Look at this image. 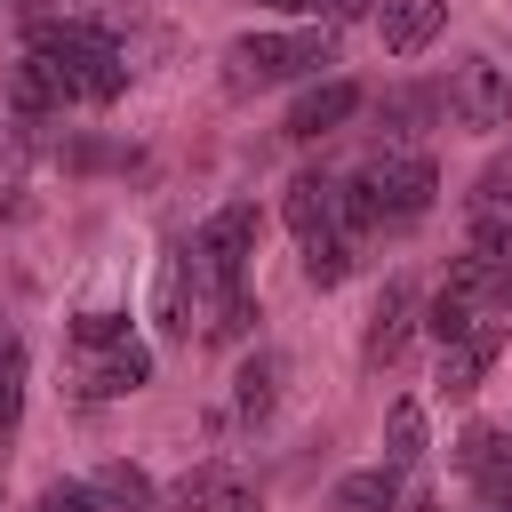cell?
<instances>
[{"mask_svg": "<svg viewBox=\"0 0 512 512\" xmlns=\"http://www.w3.org/2000/svg\"><path fill=\"white\" fill-rule=\"evenodd\" d=\"M384 464H392V472L424 464V408H416V400H392V408H384Z\"/></svg>", "mask_w": 512, "mask_h": 512, "instance_id": "cell-14", "label": "cell"}, {"mask_svg": "<svg viewBox=\"0 0 512 512\" xmlns=\"http://www.w3.org/2000/svg\"><path fill=\"white\" fill-rule=\"evenodd\" d=\"M232 488H240V480H232L224 464H200V472H184V480L168 488V504H176V512H224Z\"/></svg>", "mask_w": 512, "mask_h": 512, "instance_id": "cell-16", "label": "cell"}, {"mask_svg": "<svg viewBox=\"0 0 512 512\" xmlns=\"http://www.w3.org/2000/svg\"><path fill=\"white\" fill-rule=\"evenodd\" d=\"M496 344H504L496 320H480L464 344H440V400H472L480 376H488V360H496Z\"/></svg>", "mask_w": 512, "mask_h": 512, "instance_id": "cell-8", "label": "cell"}, {"mask_svg": "<svg viewBox=\"0 0 512 512\" xmlns=\"http://www.w3.org/2000/svg\"><path fill=\"white\" fill-rule=\"evenodd\" d=\"M464 200H472V216H512V152H496V160L472 176Z\"/></svg>", "mask_w": 512, "mask_h": 512, "instance_id": "cell-18", "label": "cell"}, {"mask_svg": "<svg viewBox=\"0 0 512 512\" xmlns=\"http://www.w3.org/2000/svg\"><path fill=\"white\" fill-rule=\"evenodd\" d=\"M440 112H448L456 128H472V136L512 128V72H504L496 56H464V64L448 72V88H440Z\"/></svg>", "mask_w": 512, "mask_h": 512, "instance_id": "cell-3", "label": "cell"}, {"mask_svg": "<svg viewBox=\"0 0 512 512\" xmlns=\"http://www.w3.org/2000/svg\"><path fill=\"white\" fill-rule=\"evenodd\" d=\"M408 512H432V504H408Z\"/></svg>", "mask_w": 512, "mask_h": 512, "instance_id": "cell-26", "label": "cell"}, {"mask_svg": "<svg viewBox=\"0 0 512 512\" xmlns=\"http://www.w3.org/2000/svg\"><path fill=\"white\" fill-rule=\"evenodd\" d=\"M88 488H96L104 512H152V480H144V464H104Z\"/></svg>", "mask_w": 512, "mask_h": 512, "instance_id": "cell-15", "label": "cell"}, {"mask_svg": "<svg viewBox=\"0 0 512 512\" xmlns=\"http://www.w3.org/2000/svg\"><path fill=\"white\" fill-rule=\"evenodd\" d=\"M440 24H448V0H384V16H376V32H384V48H392V56L432 48V40H440Z\"/></svg>", "mask_w": 512, "mask_h": 512, "instance_id": "cell-9", "label": "cell"}, {"mask_svg": "<svg viewBox=\"0 0 512 512\" xmlns=\"http://www.w3.org/2000/svg\"><path fill=\"white\" fill-rule=\"evenodd\" d=\"M328 512H400V472L392 464H360L328 488Z\"/></svg>", "mask_w": 512, "mask_h": 512, "instance_id": "cell-11", "label": "cell"}, {"mask_svg": "<svg viewBox=\"0 0 512 512\" xmlns=\"http://www.w3.org/2000/svg\"><path fill=\"white\" fill-rule=\"evenodd\" d=\"M368 112H376V128H384V144H416V136H424L432 120H440V88H416V80H392V88H384V96H376Z\"/></svg>", "mask_w": 512, "mask_h": 512, "instance_id": "cell-7", "label": "cell"}, {"mask_svg": "<svg viewBox=\"0 0 512 512\" xmlns=\"http://www.w3.org/2000/svg\"><path fill=\"white\" fill-rule=\"evenodd\" d=\"M0 344H8V328H0Z\"/></svg>", "mask_w": 512, "mask_h": 512, "instance_id": "cell-27", "label": "cell"}, {"mask_svg": "<svg viewBox=\"0 0 512 512\" xmlns=\"http://www.w3.org/2000/svg\"><path fill=\"white\" fill-rule=\"evenodd\" d=\"M424 328H432V344H464V336L480 328V312H472L464 296H448V288H440V296H432V320H424Z\"/></svg>", "mask_w": 512, "mask_h": 512, "instance_id": "cell-21", "label": "cell"}, {"mask_svg": "<svg viewBox=\"0 0 512 512\" xmlns=\"http://www.w3.org/2000/svg\"><path fill=\"white\" fill-rule=\"evenodd\" d=\"M488 320H496V328H504V336H512V272H504V280H496V296H488Z\"/></svg>", "mask_w": 512, "mask_h": 512, "instance_id": "cell-24", "label": "cell"}, {"mask_svg": "<svg viewBox=\"0 0 512 512\" xmlns=\"http://www.w3.org/2000/svg\"><path fill=\"white\" fill-rule=\"evenodd\" d=\"M136 384H152V352H144L136 336L96 344V352H72V392H80V400H120V392H136Z\"/></svg>", "mask_w": 512, "mask_h": 512, "instance_id": "cell-4", "label": "cell"}, {"mask_svg": "<svg viewBox=\"0 0 512 512\" xmlns=\"http://www.w3.org/2000/svg\"><path fill=\"white\" fill-rule=\"evenodd\" d=\"M16 416H24V344L8 336L0 344V440L16 432Z\"/></svg>", "mask_w": 512, "mask_h": 512, "instance_id": "cell-20", "label": "cell"}, {"mask_svg": "<svg viewBox=\"0 0 512 512\" xmlns=\"http://www.w3.org/2000/svg\"><path fill=\"white\" fill-rule=\"evenodd\" d=\"M272 400H280V360H272V352H248V360H240V376H232V408H240L248 424H264V416H272Z\"/></svg>", "mask_w": 512, "mask_h": 512, "instance_id": "cell-13", "label": "cell"}, {"mask_svg": "<svg viewBox=\"0 0 512 512\" xmlns=\"http://www.w3.org/2000/svg\"><path fill=\"white\" fill-rule=\"evenodd\" d=\"M200 328H208V336H216V344H240V336H248V328H256V296H248V288H232V296H216V304H208V320H200Z\"/></svg>", "mask_w": 512, "mask_h": 512, "instance_id": "cell-19", "label": "cell"}, {"mask_svg": "<svg viewBox=\"0 0 512 512\" xmlns=\"http://www.w3.org/2000/svg\"><path fill=\"white\" fill-rule=\"evenodd\" d=\"M360 104H368V96H360L352 80H312V88L288 104V136H296V144H320V136H336Z\"/></svg>", "mask_w": 512, "mask_h": 512, "instance_id": "cell-6", "label": "cell"}, {"mask_svg": "<svg viewBox=\"0 0 512 512\" xmlns=\"http://www.w3.org/2000/svg\"><path fill=\"white\" fill-rule=\"evenodd\" d=\"M320 64H336V32L328 24H312V32H240L224 48V88L256 96V88H280V80H312Z\"/></svg>", "mask_w": 512, "mask_h": 512, "instance_id": "cell-1", "label": "cell"}, {"mask_svg": "<svg viewBox=\"0 0 512 512\" xmlns=\"http://www.w3.org/2000/svg\"><path fill=\"white\" fill-rule=\"evenodd\" d=\"M8 104H16V112H24V128H32V120L64 112V88H56V72H48L40 56H24V64H8Z\"/></svg>", "mask_w": 512, "mask_h": 512, "instance_id": "cell-12", "label": "cell"}, {"mask_svg": "<svg viewBox=\"0 0 512 512\" xmlns=\"http://www.w3.org/2000/svg\"><path fill=\"white\" fill-rule=\"evenodd\" d=\"M40 512H104V504L88 480H56V488H40Z\"/></svg>", "mask_w": 512, "mask_h": 512, "instance_id": "cell-23", "label": "cell"}, {"mask_svg": "<svg viewBox=\"0 0 512 512\" xmlns=\"http://www.w3.org/2000/svg\"><path fill=\"white\" fill-rule=\"evenodd\" d=\"M224 512H256V496H248V488H232V496H224Z\"/></svg>", "mask_w": 512, "mask_h": 512, "instance_id": "cell-25", "label": "cell"}, {"mask_svg": "<svg viewBox=\"0 0 512 512\" xmlns=\"http://www.w3.org/2000/svg\"><path fill=\"white\" fill-rule=\"evenodd\" d=\"M64 336H72V352H96V344H120V336H128V320H120V312H72V328H64Z\"/></svg>", "mask_w": 512, "mask_h": 512, "instance_id": "cell-22", "label": "cell"}, {"mask_svg": "<svg viewBox=\"0 0 512 512\" xmlns=\"http://www.w3.org/2000/svg\"><path fill=\"white\" fill-rule=\"evenodd\" d=\"M280 216H288V232H296V240L336 232V176H296V184H288V200H280Z\"/></svg>", "mask_w": 512, "mask_h": 512, "instance_id": "cell-10", "label": "cell"}, {"mask_svg": "<svg viewBox=\"0 0 512 512\" xmlns=\"http://www.w3.org/2000/svg\"><path fill=\"white\" fill-rule=\"evenodd\" d=\"M352 256H360V240L320 232V240H304V280H312V288H336V280L352 272Z\"/></svg>", "mask_w": 512, "mask_h": 512, "instance_id": "cell-17", "label": "cell"}, {"mask_svg": "<svg viewBox=\"0 0 512 512\" xmlns=\"http://www.w3.org/2000/svg\"><path fill=\"white\" fill-rule=\"evenodd\" d=\"M408 328H416V288H408V280H384V296L368 304L360 360H368V368H392V360L408 352Z\"/></svg>", "mask_w": 512, "mask_h": 512, "instance_id": "cell-5", "label": "cell"}, {"mask_svg": "<svg viewBox=\"0 0 512 512\" xmlns=\"http://www.w3.org/2000/svg\"><path fill=\"white\" fill-rule=\"evenodd\" d=\"M352 184L368 192L376 224H416V216L432 208V192H440V168H432V152H416V144H384Z\"/></svg>", "mask_w": 512, "mask_h": 512, "instance_id": "cell-2", "label": "cell"}]
</instances>
